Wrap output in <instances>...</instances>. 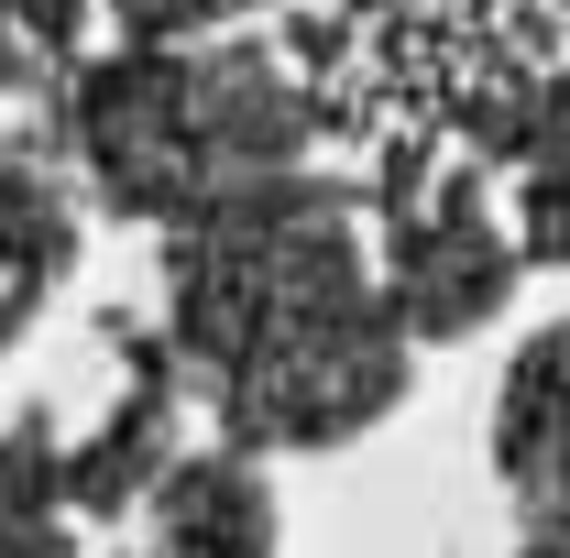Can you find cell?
<instances>
[{
    "instance_id": "cell-2",
    "label": "cell",
    "mask_w": 570,
    "mask_h": 558,
    "mask_svg": "<svg viewBox=\"0 0 570 558\" xmlns=\"http://www.w3.org/2000/svg\"><path fill=\"white\" fill-rule=\"evenodd\" d=\"M67 11H77V0H33V22H45V33H67Z\"/></svg>"
},
{
    "instance_id": "cell-1",
    "label": "cell",
    "mask_w": 570,
    "mask_h": 558,
    "mask_svg": "<svg viewBox=\"0 0 570 558\" xmlns=\"http://www.w3.org/2000/svg\"><path fill=\"white\" fill-rule=\"evenodd\" d=\"M121 11H132L142 33H154V22H187V11H198V22H209V11H242V0H121Z\"/></svg>"
}]
</instances>
